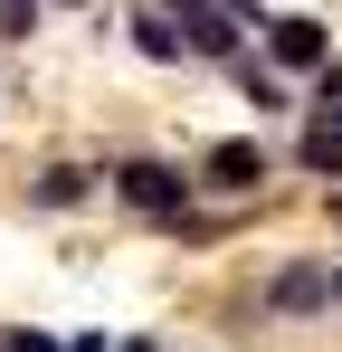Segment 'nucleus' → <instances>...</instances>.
Returning a JSON list of instances; mask_svg holds the SVG:
<instances>
[{
  "instance_id": "14",
  "label": "nucleus",
  "mask_w": 342,
  "mask_h": 352,
  "mask_svg": "<svg viewBox=\"0 0 342 352\" xmlns=\"http://www.w3.org/2000/svg\"><path fill=\"white\" fill-rule=\"evenodd\" d=\"M333 210H342V190H333Z\"/></svg>"
},
{
  "instance_id": "3",
  "label": "nucleus",
  "mask_w": 342,
  "mask_h": 352,
  "mask_svg": "<svg viewBox=\"0 0 342 352\" xmlns=\"http://www.w3.org/2000/svg\"><path fill=\"white\" fill-rule=\"evenodd\" d=\"M171 19H181V48H190V58H238V19H228L219 0H181V10H171Z\"/></svg>"
},
{
  "instance_id": "5",
  "label": "nucleus",
  "mask_w": 342,
  "mask_h": 352,
  "mask_svg": "<svg viewBox=\"0 0 342 352\" xmlns=\"http://www.w3.org/2000/svg\"><path fill=\"white\" fill-rule=\"evenodd\" d=\"M266 305H276V314H323V305H333V276H323V267H276V276H266Z\"/></svg>"
},
{
  "instance_id": "2",
  "label": "nucleus",
  "mask_w": 342,
  "mask_h": 352,
  "mask_svg": "<svg viewBox=\"0 0 342 352\" xmlns=\"http://www.w3.org/2000/svg\"><path fill=\"white\" fill-rule=\"evenodd\" d=\"M266 58H276L285 76H323V67H333V29H323L314 10H295V19H266Z\"/></svg>"
},
{
  "instance_id": "6",
  "label": "nucleus",
  "mask_w": 342,
  "mask_h": 352,
  "mask_svg": "<svg viewBox=\"0 0 342 352\" xmlns=\"http://www.w3.org/2000/svg\"><path fill=\"white\" fill-rule=\"evenodd\" d=\"M200 181H209V190H257V181H266V153H257V143H219V153L200 162Z\"/></svg>"
},
{
  "instance_id": "11",
  "label": "nucleus",
  "mask_w": 342,
  "mask_h": 352,
  "mask_svg": "<svg viewBox=\"0 0 342 352\" xmlns=\"http://www.w3.org/2000/svg\"><path fill=\"white\" fill-rule=\"evenodd\" d=\"M219 10H228V19H238V29H247V19H257V0H219Z\"/></svg>"
},
{
  "instance_id": "9",
  "label": "nucleus",
  "mask_w": 342,
  "mask_h": 352,
  "mask_svg": "<svg viewBox=\"0 0 342 352\" xmlns=\"http://www.w3.org/2000/svg\"><path fill=\"white\" fill-rule=\"evenodd\" d=\"M29 19H38V0H0V38H29Z\"/></svg>"
},
{
  "instance_id": "1",
  "label": "nucleus",
  "mask_w": 342,
  "mask_h": 352,
  "mask_svg": "<svg viewBox=\"0 0 342 352\" xmlns=\"http://www.w3.org/2000/svg\"><path fill=\"white\" fill-rule=\"evenodd\" d=\"M114 190H124V210H143V219H162V229H181L190 219V172H171V162H124L114 172Z\"/></svg>"
},
{
  "instance_id": "4",
  "label": "nucleus",
  "mask_w": 342,
  "mask_h": 352,
  "mask_svg": "<svg viewBox=\"0 0 342 352\" xmlns=\"http://www.w3.org/2000/svg\"><path fill=\"white\" fill-rule=\"evenodd\" d=\"M295 172H314V181H342V115H304V133H295Z\"/></svg>"
},
{
  "instance_id": "12",
  "label": "nucleus",
  "mask_w": 342,
  "mask_h": 352,
  "mask_svg": "<svg viewBox=\"0 0 342 352\" xmlns=\"http://www.w3.org/2000/svg\"><path fill=\"white\" fill-rule=\"evenodd\" d=\"M114 352H162V343H152V333H133V343H114Z\"/></svg>"
},
{
  "instance_id": "7",
  "label": "nucleus",
  "mask_w": 342,
  "mask_h": 352,
  "mask_svg": "<svg viewBox=\"0 0 342 352\" xmlns=\"http://www.w3.org/2000/svg\"><path fill=\"white\" fill-rule=\"evenodd\" d=\"M29 200H38V210H86V200H95V172H86V162H57V172L29 181Z\"/></svg>"
},
{
  "instance_id": "13",
  "label": "nucleus",
  "mask_w": 342,
  "mask_h": 352,
  "mask_svg": "<svg viewBox=\"0 0 342 352\" xmlns=\"http://www.w3.org/2000/svg\"><path fill=\"white\" fill-rule=\"evenodd\" d=\"M333 305H342V276H333Z\"/></svg>"
},
{
  "instance_id": "8",
  "label": "nucleus",
  "mask_w": 342,
  "mask_h": 352,
  "mask_svg": "<svg viewBox=\"0 0 342 352\" xmlns=\"http://www.w3.org/2000/svg\"><path fill=\"white\" fill-rule=\"evenodd\" d=\"M124 29H133V48H143V58H190V48H181V19H171V10H133V19H124Z\"/></svg>"
},
{
  "instance_id": "10",
  "label": "nucleus",
  "mask_w": 342,
  "mask_h": 352,
  "mask_svg": "<svg viewBox=\"0 0 342 352\" xmlns=\"http://www.w3.org/2000/svg\"><path fill=\"white\" fill-rule=\"evenodd\" d=\"M314 105H323V115H342V58L323 67V76H314Z\"/></svg>"
}]
</instances>
